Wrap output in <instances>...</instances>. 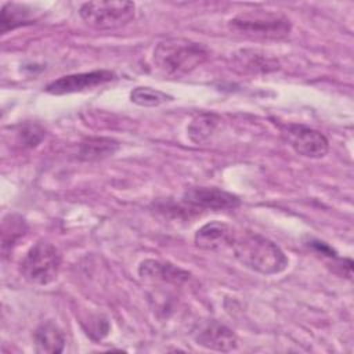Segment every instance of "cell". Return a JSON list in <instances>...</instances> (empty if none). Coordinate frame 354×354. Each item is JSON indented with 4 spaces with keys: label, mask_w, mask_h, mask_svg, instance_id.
Masks as SVG:
<instances>
[{
    "label": "cell",
    "mask_w": 354,
    "mask_h": 354,
    "mask_svg": "<svg viewBox=\"0 0 354 354\" xmlns=\"http://www.w3.org/2000/svg\"><path fill=\"white\" fill-rule=\"evenodd\" d=\"M207 55V50L201 43L184 37H169L156 44L152 62L162 75L181 77L201 66Z\"/></svg>",
    "instance_id": "obj_1"
},
{
    "label": "cell",
    "mask_w": 354,
    "mask_h": 354,
    "mask_svg": "<svg viewBox=\"0 0 354 354\" xmlns=\"http://www.w3.org/2000/svg\"><path fill=\"white\" fill-rule=\"evenodd\" d=\"M232 249L242 266L263 275L279 274L289 264L283 250L259 234L248 232L239 236L236 235Z\"/></svg>",
    "instance_id": "obj_2"
},
{
    "label": "cell",
    "mask_w": 354,
    "mask_h": 354,
    "mask_svg": "<svg viewBox=\"0 0 354 354\" xmlns=\"http://www.w3.org/2000/svg\"><path fill=\"white\" fill-rule=\"evenodd\" d=\"M228 29L236 35L260 40H279L292 30L290 19L278 11L249 10L228 21Z\"/></svg>",
    "instance_id": "obj_3"
},
{
    "label": "cell",
    "mask_w": 354,
    "mask_h": 354,
    "mask_svg": "<svg viewBox=\"0 0 354 354\" xmlns=\"http://www.w3.org/2000/svg\"><path fill=\"white\" fill-rule=\"evenodd\" d=\"M62 256L58 248L47 241H37L21 261V272L35 285H48L58 277Z\"/></svg>",
    "instance_id": "obj_4"
},
{
    "label": "cell",
    "mask_w": 354,
    "mask_h": 354,
    "mask_svg": "<svg viewBox=\"0 0 354 354\" xmlns=\"http://www.w3.org/2000/svg\"><path fill=\"white\" fill-rule=\"evenodd\" d=\"M134 11L133 1H88L82 4L79 14L87 25L95 29H115L130 22Z\"/></svg>",
    "instance_id": "obj_5"
},
{
    "label": "cell",
    "mask_w": 354,
    "mask_h": 354,
    "mask_svg": "<svg viewBox=\"0 0 354 354\" xmlns=\"http://www.w3.org/2000/svg\"><path fill=\"white\" fill-rule=\"evenodd\" d=\"M183 202L201 210H231L241 205V199L224 189L214 187H191L183 195Z\"/></svg>",
    "instance_id": "obj_6"
},
{
    "label": "cell",
    "mask_w": 354,
    "mask_h": 354,
    "mask_svg": "<svg viewBox=\"0 0 354 354\" xmlns=\"http://www.w3.org/2000/svg\"><path fill=\"white\" fill-rule=\"evenodd\" d=\"M285 137L289 145L301 156L318 159L326 155L329 142L326 137L311 127L301 124H289L285 129Z\"/></svg>",
    "instance_id": "obj_7"
},
{
    "label": "cell",
    "mask_w": 354,
    "mask_h": 354,
    "mask_svg": "<svg viewBox=\"0 0 354 354\" xmlns=\"http://www.w3.org/2000/svg\"><path fill=\"white\" fill-rule=\"evenodd\" d=\"M113 79H115V73L111 71H106V69L91 71V72L62 76V77L48 83L44 90L54 95H62V94H71V93L90 90V88H94L104 83H108Z\"/></svg>",
    "instance_id": "obj_8"
},
{
    "label": "cell",
    "mask_w": 354,
    "mask_h": 354,
    "mask_svg": "<svg viewBox=\"0 0 354 354\" xmlns=\"http://www.w3.org/2000/svg\"><path fill=\"white\" fill-rule=\"evenodd\" d=\"M194 340L196 344L216 351H232L238 346L236 335L228 326L214 319L201 322L194 329Z\"/></svg>",
    "instance_id": "obj_9"
},
{
    "label": "cell",
    "mask_w": 354,
    "mask_h": 354,
    "mask_svg": "<svg viewBox=\"0 0 354 354\" xmlns=\"http://www.w3.org/2000/svg\"><path fill=\"white\" fill-rule=\"evenodd\" d=\"M138 275L145 282L151 283H169L183 285L189 279V272L169 263L160 260H144L138 267Z\"/></svg>",
    "instance_id": "obj_10"
},
{
    "label": "cell",
    "mask_w": 354,
    "mask_h": 354,
    "mask_svg": "<svg viewBox=\"0 0 354 354\" xmlns=\"http://www.w3.org/2000/svg\"><path fill=\"white\" fill-rule=\"evenodd\" d=\"M236 234L231 225L221 221H210L202 225L194 236L195 245L203 250H221L232 248Z\"/></svg>",
    "instance_id": "obj_11"
},
{
    "label": "cell",
    "mask_w": 354,
    "mask_h": 354,
    "mask_svg": "<svg viewBox=\"0 0 354 354\" xmlns=\"http://www.w3.org/2000/svg\"><path fill=\"white\" fill-rule=\"evenodd\" d=\"M234 65L245 73H268L277 71L279 64L275 58L254 50H241L234 54Z\"/></svg>",
    "instance_id": "obj_12"
},
{
    "label": "cell",
    "mask_w": 354,
    "mask_h": 354,
    "mask_svg": "<svg viewBox=\"0 0 354 354\" xmlns=\"http://www.w3.org/2000/svg\"><path fill=\"white\" fill-rule=\"evenodd\" d=\"M119 149V142L113 138L106 137H91L79 142L77 145V158L80 160H101L108 156H112Z\"/></svg>",
    "instance_id": "obj_13"
},
{
    "label": "cell",
    "mask_w": 354,
    "mask_h": 354,
    "mask_svg": "<svg viewBox=\"0 0 354 354\" xmlns=\"http://www.w3.org/2000/svg\"><path fill=\"white\" fill-rule=\"evenodd\" d=\"M33 340L37 353L58 354L65 347L64 332L53 322L39 325L33 333Z\"/></svg>",
    "instance_id": "obj_14"
},
{
    "label": "cell",
    "mask_w": 354,
    "mask_h": 354,
    "mask_svg": "<svg viewBox=\"0 0 354 354\" xmlns=\"http://www.w3.org/2000/svg\"><path fill=\"white\" fill-rule=\"evenodd\" d=\"M32 10L25 4L18 3H6L1 8L0 18V30L6 33L18 26L32 24Z\"/></svg>",
    "instance_id": "obj_15"
},
{
    "label": "cell",
    "mask_w": 354,
    "mask_h": 354,
    "mask_svg": "<svg viewBox=\"0 0 354 354\" xmlns=\"http://www.w3.org/2000/svg\"><path fill=\"white\" fill-rule=\"evenodd\" d=\"M220 124V116L216 113H201L195 116L187 127L188 137L195 144L207 141Z\"/></svg>",
    "instance_id": "obj_16"
},
{
    "label": "cell",
    "mask_w": 354,
    "mask_h": 354,
    "mask_svg": "<svg viewBox=\"0 0 354 354\" xmlns=\"http://www.w3.org/2000/svg\"><path fill=\"white\" fill-rule=\"evenodd\" d=\"M28 234V224L19 214H8L3 218L1 242L3 250L15 246Z\"/></svg>",
    "instance_id": "obj_17"
},
{
    "label": "cell",
    "mask_w": 354,
    "mask_h": 354,
    "mask_svg": "<svg viewBox=\"0 0 354 354\" xmlns=\"http://www.w3.org/2000/svg\"><path fill=\"white\" fill-rule=\"evenodd\" d=\"M130 100L140 106H158L160 104L171 101L173 97L151 87H136L130 93Z\"/></svg>",
    "instance_id": "obj_18"
},
{
    "label": "cell",
    "mask_w": 354,
    "mask_h": 354,
    "mask_svg": "<svg viewBox=\"0 0 354 354\" xmlns=\"http://www.w3.org/2000/svg\"><path fill=\"white\" fill-rule=\"evenodd\" d=\"M44 130L35 123H26L17 131V141L22 148H33L44 138Z\"/></svg>",
    "instance_id": "obj_19"
}]
</instances>
